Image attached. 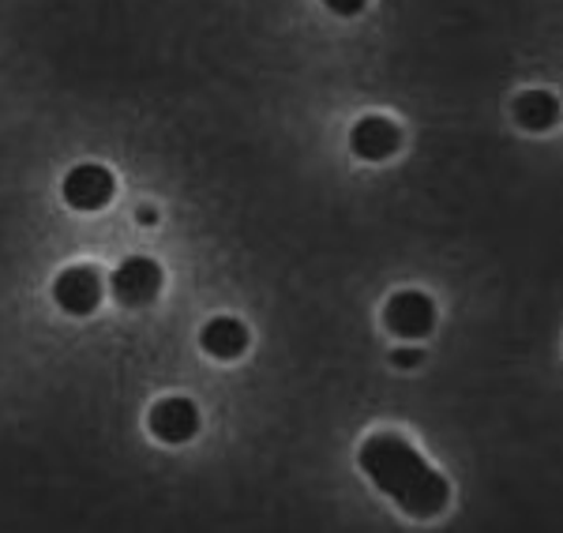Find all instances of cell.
Instances as JSON below:
<instances>
[{"mask_svg": "<svg viewBox=\"0 0 563 533\" xmlns=\"http://www.w3.org/2000/svg\"><path fill=\"white\" fill-rule=\"evenodd\" d=\"M350 147H353V155L365 162H387L402 147V132H398V124L390 121V116L372 113V116H361L350 129Z\"/></svg>", "mask_w": 563, "mask_h": 533, "instance_id": "7", "label": "cell"}, {"mask_svg": "<svg viewBox=\"0 0 563 533\" xmlns=\"http://www.w3.org/2000/svg\"><path fill=\"white\" fill-rule=\"evenodd\" d=\"M357 463L368 481L413 519H435L451 503L448 477L424 463L417 447L398 432H372L357 451Z\"/></svg>", "mask_w": 563, "mask_h": 533, "instance_id": "1", "label": "cell"}, {"mask_svg": "<svg viewBox=\"0 0 563 533\" xmlns=\"http://www.w3.org/2000/svg\"><path fill=\"white\" fill-rule=\"evenodd\" d=\"M117 196V177L98 162H79L65 177V200L76 211H102Z\"/></svg>", "mask_w": 563, "mask_h": 533, "instance_id": "5", "label": "cell"}, {"mask_svg": "<svg viewBox=\"0 0 563 533\" xmlns=\"http://www.w3.org/2000/svg\"><path fill=\"white\" fill-rule=\"evenodd\" d=\"M417 360H421V354H417V349H395V365H402V368H413Z\"/></svg>", "mask_w": 563, "mask_h": 533, "instance_id": "11", "label": "cell"}, {"mask_svg": "<svg viewBox=\"0 0 563 533\" xmlns=\"http://www.w3.org/2000/svg\"><path fill=\"white\" fill-rule=\"evenodd\" d=\"M102 297H106V282L95 267H68L53 278V301H57V309L68 315L98 312Z\"/></svg>", "mask_w": 563, "mask_h": 533, "instance_id": "3", "label": "cell"}, {"mask_svg": "<svg viewBox=\"0 0 563 533\" xmlns=\"http://www.w3.org/2000/svg\"><path fill=\"white\" fill-rule=\"evenodd\" d=\"M384 323L390 334H398V338H429L435 327L432 297L421 293V289H402V293H395L387 301Z\"/></svg>", "mask_w": 563, "mask_h": 533, "instance_id": "4", "label": "cell"}, {"mask_svg": "<svg viewBox=\"0 0 563 533\" xmlns=\"http://www.w3.org/2000/svg\"><path fill=\"white\" fill-rule=\"evenodd\" d=\"M151 432L162 440V444H188V440H196L199 424H203V418H199V406L192 399H180V395H169V399L154 402L151 406Z\"/></svg>", "mask_w": 563, "mask_h": 533, "instance_id": "6", "label": "cell"}, {"mask_svg": "<svg viewBox=\"0 0 563 533\" xmlns=\"http://www.w3.org/2000/svg\"><path fill=\"white\" fill-rule=\"evenodd\" d=\"M515 116H519L522 129L549 132L560 116V102L549 90H526V95H519V102H515Z\"/></svg>", "mask_w": 563, "mask_h": 533, "instance_id": "9", "label": "cell"}, {"mask_svg": "<svg viewBox=\"0 0 563 533\" xmlns=\"http://www.w3.org/2000/svg\"><path fill=\"white\" fill-rule=\"evenodd\" d=\"M162 278L166 275H162V267L151 256H129L113 267L109 289H113V297L124 309H143V304H151L162 293Z\"/></svg>", "mask_w": 563, "mask_h": 533, "instance_id": "2", "label": "cell"}, {"mask_svg": "<svg viewBox=\"0 0 563 533\" xmlns=\"http://www.w3.org/2000/svg\"><path fill=\"white\" fill-rule=\"evenodd\" d=\"M327 8H331L334 15H342V20H350V15H361L365 12L368 0H323Z\"/></svg>", "mask_w": 563, "mask_h": 533, "instance_id": "10", "label": "cell"}, {"mask_svg": "<svg viewBox=\"0 0 563 533\" xmlns=\"http://www.w3.org/2000/svg\"><path fill=\"white\" fill-rule=\"evenodd\" d=\"M135 219H140V225H154V222H158V214H154L151 207H140V211H135Z\"/></svg>", "mask_w": 563, "mask_h": 533, "instance_id": "12", "label": "cell"}, {"mask_svg": "<svg viewBox=\"0 0 563 533\" xmlns=\"http://www.w3.org/2000/svg\"><path fill=\"white\" fill-rule=\"evenodd\" d=\"M199 349L218 360H238L249 349V327H244L238 315H214L199 331Z\"/></svg>", "mask_w": 563, "mask_h": 533, "instance_id": "8", "label": "cell"}]
</instances>
